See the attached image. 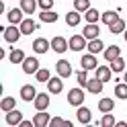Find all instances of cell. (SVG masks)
Segmentation results:
<instances>
[{
  "mask_svg": "<svg viewBox=\"0 0 127 127\" xmlns=\"http://www.w3.org/2000/svg\"><path fill=\"white\" fill-rule=\"evenodd\" d=\"M117 19H119V12H115V10H107V12L100 14V21L105 23V25H113Z\"/></svg>",
  "mask_w": 127,
  "mask_h": 127,
  "instance_id": "603a6c76",
  "label": "cell"
},
{
  "mask_svg": "<svg viewBox=\"0 0 127 127\" xmlns=\"http://www.w3.org/2000/svg\"><path fill=\"white\" fill-rule=\"evenodd\" d=\"M102 47H105V45H102V41L96 37V39H90V43H88L86 49H88L90 53H98V51H102Z\"/></svg>",
  "mask_w": 127,
  "mask_h": 127,
  "instance_id": "4316f807",
  "label": "cell"
},
{
  "mask_svg": "<svg viewBox=\"0 0 127 127\" xmlns=\"http://www.w3.org/2000/svg\"><path fill=\"white\" fill-rule=\"evenodd\" d=\"M86 72H88V70H80V72L76 74L78 84H82V86H86V82H88V76H86Z\"/></svg>",
  "mask_w": 127,
  "mask_h": 127,
  "instance_id": "8d00e7d4",
  "label": "cell"
},
{
  "mask_svg": "<svg viewBox=\"0 0 127 127\" xmlns=\"http://www.w3.org/2000/svg\"><path fill=\"white\" fill-rule=\"evenodd\" d=\"M82 35H84V37L90 41V39H96V37L100 35V29H98V25H96V23H88V25L84 27Z\"/></svg>",
  "mask_w": 127,
  "mask_h": 127,
  "instance_id": "9c48e42d",
  "label": "cell"
},
{
  "mask_svg": "<svg viewBox=\"0 0 127 127\" xmlns=\"http://www.w3.org/2000/svg\"><path fill=\"white\" fill-rule=\"evenodd\" d=\"M35 96H37V90H35L33 84H25V86L21 88V98H23V100L31 102V100H35Z\"/></svg>",
  "mask_w": 127,
  "mask_h": 127,
  "instance_id": "ba28073f",
  "label": "cell"
},
{
  "mask_svg": "<svg viewBox=\"0 0 127 127\" xmlns=\"http://www.w3.org/2000/svg\"><path fill=\"white\" fill-rule=\"evenodd\" d=\"M111 72H113L111 66H109V68H107V66H98V68H96V78L102 80V82H109V80H111Z\"/></svg>",
  "mask_w": 127,
  "mask_h": 127,
  "instance_id": "ffe728a7",
  "label": "cell"
},
{
  "mask_svg": "<svg viewBox=\"0 0 127 127\" xmlns=\"http://www.w3.org/2000/svg\"><path fill=\"white\" fill-rule=\"evenodd\" d=\"M23 8H12V10H8V14H6V17H8V23L10 25H19V23H23L25 19H23Z\"/></svg>",
  "mask_w": 127,
  "mask_h": 127,
  "instance_id": "7c38bea8",
  "label": "cell"
},
{
  "mask_svg": "<svg viewBox=\"0 0 127 127\" xmlns=\"http://www.w3.org/2000/svg\"><path fill=\"white\" fill-rule=\"evenodd\" d=\"M102 86H105V82H102V80H98V78H92V80L86 82V90L92 92V94H98V92L102 90Z\"/></svg>",
  "mask_w": 127,
  "mask_h": 127,
  "instance_id": "9a60e30c",
  "label": "cell"
},
{
  "mask_svg": "<svg viewBox=\"0 0 127 127\" xmlns=\"http://www.w3.org/2000/svg\"><path fill=\"white\" fill-rule=\"evenodd\" d=\"M47 88H49L51 94H60L62 88H64V84H62V76H60V78H49V80H47Z\"/></svg>",
  "mask_w": 127,
  "mask_h": 127,
  "instance_id": "5bb4252c",
  "label": "cell"
},
{
  "mask_svg": "<svg viewBox=\"0 0 127 127\" xmlns=\"http://www.w3.org/2000/svg\"><path fill=\"white\" fill-rule=\"evenodd\" d=\"M109 29H111V33H113V35L125 33V21H123V19H117L113 25H109Z\"/></svg>",
  "mask_w": 127,
  "mask_h": 127,
  "instance_id": "cb8c5ba5",
  "label": "cell"
},
{
  "mask_svg": "<svg viewBox=\"0 0 127 127\" xmlns=\"http://www.w3.org/2000/svg\"><path fill=\"white\" fill-rule=\"evenodd\" d=\"M98 19H100L98 10H94V8H88V10H86V21H88V23H96Z\"/></svg>",
  "mask_w": 127,
  "mask_h": 127,
  "instance_id": "d590c367",
  "label": "cell"
},
{
  "mask_svg": "<svg viewBox=\"0 0 127 127\" xmlns=\"http://www.w3.org/2000/svg\"><path fill=\"white\" fill-rule=\"evenodd\" d=\"M21 125H23V127H31V125H35V123H33V121H21Z\"/></svg>",
  "mask_w": 127,
  "mask_h": 127,
  "instance_id": "f35d334b",
  "label": "cell"
},
{
  "mask_svg": "<svg viewBox=\"0 0 127 127\" xmlns=\"http://www.w3.org/2000/svg\"><path fill=\"white\" fill-rule=\"evenodd\" d=\"M33 102H35V109H37V111H45L47 107H49V94H45V92L37 94Z\"/></svg>",
  "mask_w": 127,
  "mask_h": 127,
  "instance_id": "8fae6325",
  "label": "cell"
},
{
  "mask_svg": "<svg viewBox=\"0 0 127 127\" xmlns=\"http://www.w3.org/2000/svg\"><path fill=\"white\" fill-rule=\"evenodd\" d=\"M76 117H78V123L86 125V123H90V117H92V113H90V109H86V107H78V113H76Z\"/></svg>",
  "mask_w": 127,
  "mask_h": 127,
  "instance_id": "2e32d148",
  "label": "cell"
},
{
  "mask_svg": "<svg viewBox=\"0 0 127 127\" xmlns=\"http://www.w3.org/2000/svg\"><path fill=\"white\" fill-rule=\"evenodd\" d=\"M21 35H23V31L17 29V25H10V27H6V29H4V39H6L8 43H17Z\"/></svg>",
  "mask_w": 127,
  "mask_h": 127,
  "instance_id": "7a4b0ae2",
  "label": "cell"
},
{
  "mask_svg": "<svg viewBox=\"0 0 127 127\" xmlns=\"http://www.w3.org/2000/svg\"><path fill=\"white\" fill-rule=\"evenodd\" d=\"M66 23L70 27H76L78 23H80V14H78V10H74V12H68L66 14Z\"/></svg>",
  "mask_w": 127,
  "mask_h": 127,
  "instance_id": "4dcf8cb0",
  "label": "cell"
},
{
  "mask_svg": "<svg viewBox=\"0 0 127 127\" xmlns=\"http://www.w3.org/2000/svg\"><path fill=\"white\" fill-rule=\"evenodd\" d=\"M125 82H127V72H125Z\"/></svg>",
  "mask_w": 127,
  "mask_h": 127,
  "instance_id": "60d3db41",
  "label": "cell"
},
{
  "mask_svg": "<svg viewBox=\"0 0 127 127\" xmlns=\"http://www.w3.org/2000/svg\"><path fill=\"white\" fill-rule=\"evenodd\" d=\"M55 70H58V74L62 78L72 76V66H70V62H66V60H60L58 64H55Z\"/></svg>",
  "mask_w": 127,
  "mask_h": 127,
  "instance_id": "30bf717a",
  "label": "cell"
},
{
  "mask_svg": "<svg viewBox=\"0 0 127 127\" xmlns=\"http://www.w3.org/2000/svg\"><path fill=\"white\" fill-rule=\"evenodd\" d=\"M49 115L45 113V111H39V113L33 117V123H35V127H45V125H49Z\"/></svg>",
  "mask_w": 127,
  "mask_h": 127,
  "instance_id": "ac0fdd59",
  "label": "cell"
},
{
  "mask_svg": "<svg viewBox=\"0 0 127 127\" xmlns=\"http://www.w3.org/2000/svg\"><path fill=\"white\" fill-rule=\"evenodd\" d=\"M84 47H88V45H86V37L84 35H74L72 39H70V49H72V51H82Z\"/></svg>",
  "mask_w": 127,
  "mask_h": 127,
  "instance_id": "8992f818",
  "label": "cell"
},
{
  "mask_svg": "<svg viewBox=\"0 0 127 127\" xmlns=\"http://www.w3.org/2000/svg\"><path fill=\"white\" fill-rule=\"evenodd\" d=\"M39 19H41L43 23H55L58 21V14H55L53 10H43L41 14H39Z\"/></svg>",
  "mask_w": 127,
  "mask_h": 127,
  "instance_id": "f1b7e54d",
  "label": "cell"
},
{
  "mask_svg": "<svg viewBox=\"0 0 127 127\" xmlns=\"http://www.w3.org/2000/svg\"><path fill=\"white\" fill-rule=\"evenodd\" d=\"M51 127H72V123L66 121V119H62V117H53L51 121H49Z\"/></svg>",
  "mask_w": 127,
  "mask_h": 127,
  "instance_id": "836d02e7",
  "label": "cell"
},
{
  "mask_svg": "<svg viewBox=\"0 0 127 127\" xmlns=\"http://www.w3.org/2000/svg\"><path fill=\"white\" fill-rule=\"evenodd\" d=\"M8 60L12 64H23V62H25V51H23V49H12L10 55H8Z\"/></svg>",
  "mask_w": 127,
  "mask_h": 127,
  "instance_id": "d4e9b609",
  "label": "cell"
},
{
  "mask_svg": "<svg viewBox=\"0 0 127 127\" xmlns=\"http://www.w3.org/2000/svg\"><path fill=\"white\" fill-rule=\"evenodd\" d=\"M74 8L78 12H86L90 8V2H88V0H74Z\"/></svg>",
  "mask_w": 127,
  "mask_h": 127,
  "instance_id": "d6a6232c",
  "label": "cell"
},
{
  "mask_svg": "<svg viewBox=\"0 0 127 127\" xmlns=\"http://www.w3.org/2000/svg\"><path fill=\"white\" fill-rule=\"evenodd\" d=\"M115 96H117V98H121V100L127 98V82H123V84H119V82H117V86H115Z\"/></svg>",
  "mask_w": 127,
  "mask_h": 127,
  "instance_id": "83f0119b",
  "label": "cell"
},
{
  "mask_svg": "<svg viewBox=\"0 0 127 127\" xmlns=\"http://www.w3.org/2000/svg\"><path fill=\"white\" fill-rule=\"evenodd\" d=\"M125 41H127V29H125Z\"/></svg>",
  "mask_w": 127,
  "mask_h": 127,
  "instance_id": "ab89813d",
  "label": "cell"
},
{
  "mask_svg": "<svg viewBox=\"0 0 127 127\" xmlns=\"http://www.w3.org/2000/svg\"><path fill=\"white\" fill-rule=\"evenodd\" d=\"M21 121H23V113H21V111L12 109V111L6 113V123H8V125H21Z\"/></svg>",
  "mask_w": 127,
  "mask_h": 127,
  "instance_id": "4fadbf2b",
  "label": "cell"
},
{
  "mask_svg": "<svg viewBox=\"0 0 127 127\" xmlns=\"http://www.w3.org/2000/svg\"><path fill=\"white\" fill-rule=\"evenodd\" d=\"M113 107H115V100H113V98H102V100H98V111H100V113H111Z\"/></svg>",
  "mask_w": 127,
  "mask_h": 127,
  "instance_id": "7402d4cb",
  "label": "cell"
},
{
  "mask_svg": "<svg viewBox=\"0 0 127 127\" xmlns=\"http://www.w3.org/2000/svg\"><path fill=\"white\" fill-rule=\"evenodd\" d=\"M39 70V60L37 58H25L23 62V72L25 74H37Z\"/></svg>",
  "mask_w": 127,
  "mask_h": 127,
  "instance_id": "5b68a950",
  "label": "cell"
},
{
  "mask_svg": "<svg viewBox=\"0 0 127 127\" xmlns=\"http://www.w3.org/2000/svg\"><path fill=\"white\" fill-rule=\"evenodd\" d=\"M37 2L43 10H51V6H53V0H37Z\"/></svg>",
  "mask_w": 127,
  "mask_h": 127,
  "instance_id": "74e56055",
  "label": "cell"
},
{
  "mask_svg": "<svg viewBox=\"0 0 127 127\" xmlns=\"http://www.w3.org/2000/svg\"><path fill=\"white\" fill-rule=\"evenodd\" d=\"M98 125H100V127H113V125H117V123H115V117L111 115V113H105V117L98 121Z\"/></svg>",
  "mask_w": 127,
  "mask_h": 127,
  "instance_id": "1f68e13d",
  "label": "cell"
},
{
  "mask_svg": "<svg viewBox=\"0 0 127 127\" xmlns=\"http://www.w3.org/2000/svg\"><path fill=\"white\" fill-rule=\"evenodd\" d=\"M49 47H51V41H47L43 37H37L33 41V51H37V53H47Z\"/></svg>",
  "mask_w": 127,
  "mask_h": 127,
  "instance_id": "52a82bcc",
  "label": "cell"
},
{
  "mask_svg": "<svg viewBox=\"0 0 127 127\" xmlns=\"http://www.w3.org/2000/svg\"><path fill=\"white\" fill-rule=\"evenodd\" d=\"M68 47H70V41H66L64 37L58 35V37H53V39H51V49H53L55 53H64Z\"/></svg>",
  "mask_w": 127,
  "mask_h": 127,
  "instance_id": "3957f363",
  "label": "cell"
},
{
  "mask_svg": "<svg viewBox=\"0 0 127 127\" xmlns=\"http://www.w3.org/2000/svg\"><path fill=\"white\" fill-rule=\"evenodd\" d=\"M37 6H39V2H37V0H21V8L25 10L27 14H33Z\"/></svg>",
  "mask_w": 127,
  "mask_h": 127,
  "instance_id": "44dd1931",
  "label": "cell"
},
{
  "mask_svg": "<svg viewBox=\"0 0 127 127\" xmlns=\"http://www.w3.org/2000/svg\"><path fill=\"white\" fill-rule=\"evenodd\" d=\"M102 55H105V60L107 62H113V60H117L119 55H121V49H119L117 45H109L105 51H102Z\"/></svg>",
  "mask_w": 127,
  "mask_h": 127,
  "instance_id": "e0dca14e",
  "label": "cell"
},
{
  "mask_svg": "<svg viewBox=\"0 0 127 127\" xmlns=\"http://www.w3.org/2000/svg\"><path fill=\"white\" fill-rule=\"evenodd\" d=\"M111 70H113V72H123V70H125V60L121 58V55H119L117 60L111 62Z\"/></svg>",
  "mask_w": 127,
  "mask_h": 127,
  "instance_id": "f546056e",
  "label": "cell"
},
{
  "mask_svg": "<svg viewBox=\"0 0 127 127\" xmlns=\"http://www.w3.org/2000/svg\"><path fill=\"white\" fill-rule=\"evenodd\" d=\"M35 76H37V80H39V82H47V80L51 78V76H49V70H45V68H39Z\"/></svg>",
  "mask_w": 127,
  "mask_h": 127,
  "instance_id": "e575fe53",
  "label": "cell"
},
{
  "mask_svg": "<svg viewBox=\"0 0 127 127\" xmlns=\"http://www.w3.org/2000/svg\"><path fill=\"white\" fill-rule=\"evenodd\" d=\"M80 66H82V70H96L98 62H96V58H94V53H86V55H82Z\"/></svg>",
  "mask_w": 127,
  "mask_h": 127,
  "instance_id": "277c9868",
  "label": "cell"
},
{
  "mask_svg": "<svg viewBox=\"0 0 127 127\" xmlns=\"http://www.w3.org/2000/svg\"><path fill=\"white\" fill-rule=\"evenodd\" d=\"M68 102L72 107H82V102H84V92L82 88H72L68 92Z\"/></svg>",
  "mask_w": 127,
  "mask_h": 127,
  "instance_id": "6da1fadb",
  "label": "cell"
},
{
  "mask_svg": "<svg viewBox=\"0 0 127 127\" xmlns=\"http://www.w3.org/2000/svg\"><path fill=\"white\" fill-rule=\"evenodd\" d=\"M14 107H17V100H14L12 96H6V98H2V102H0V109H2L4 113H8V111H12Z\"/></svg>",
  "mask_w": 127,
  "mask_h": 127,
  "instance_id": "484cf974",
  "label": "cell"
},
{
  "mask_svg": "<svg viewBox=\"0 0 127 127\" xmlns=\"http://www.w3.org/2000/svg\"><path fill=\"white\" fill-rule=\"evenodd\" d=\"M35 29H37V23H35L33 19H25V21L21 23V31H23V35H31Z\"/></svg>",
  "mask_w": 127,
  "mask_h": 127,
  "instance_id": "d6986e66",
  "label": "cell"
}]
</instances>
